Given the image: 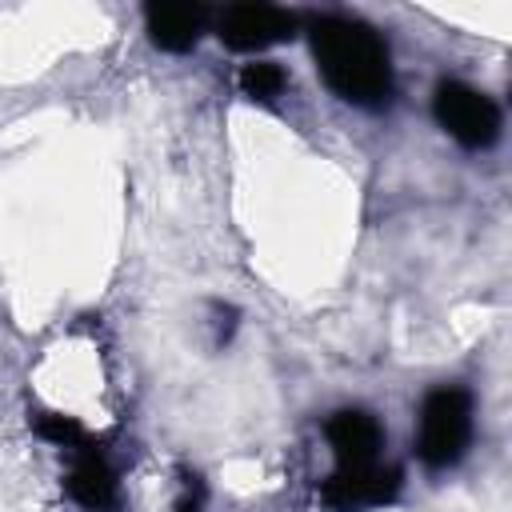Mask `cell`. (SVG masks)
<instances>
[{"label":"cell","instance_id":"1","mask_svg":"<svg viewBox=\"0 0 512 512\" xmlns=\"http://www.w3.org/2000/svg\"><path fill=\"white\" fill-rule=\"evenodd\" d=\"M320 76L336 96L360 108H376L392 96V64L384 40L348 16H320L308 28Z\"/></svg>","mask_w":512,"mask_h":512},{"label":"cell","instance_id":"2","mask_svg":"<svg viewBox=\"0 0 512 512\" xmlns=\"http://www.w3.org/2000/svg\"><path fill=\"white\" fill-rule=\"evenodd\" d=\"M472 440V396L464 388H436L420 404V460L428 468H448L464 456Z\"/></svg>","mask_w":512,"mask_h":512},{"label":"cell","instance_id":"3","mask_svg":"<svg viewBox=\"0 0 512 512\" xmlns=\"http://www.w3.org/2000/svg\"><path fill=\"white\" fill-rule=\"evenodd\" d=\"M432 112H436L440 128L452 140H460L464 148H488L500 136V108L484 92H476V88H468L460 80L436 84Z\"/></svg>","mask_w":512,"mask_h":512},{"label":"cell","instance_id":"4","mask_svg":"<svg viewBox=\"0 0 512 512\" xmlns=\"http://www.w3.org/2000/svg\"><path fill=\"white\" fill-rule=\"evenodd\" d=\"M296 16L272 4H236L220 16V40L232 52H260L280 40H292Z\"/></svg>","mask_w":512,"mask_h":512},{"label":"cell","instance_id":"5","mask_svg":"<svg viewBox=\"0 0 512 512\" xmlns=\"http://www.w3.org/2000/svg\"><path fill=\"white\" fill-rule=\"evenodd\" d=\"M328 444L336 452V468H360L380 460L384 432L376 416H368L364 408H344L328 420Z\"/></svg>","mask_w":512,"mask_h":512},{"label":"cell","instance_id":"6","mask_svg":"<svg viewBox=\"0 0 512 512\" xmlns=\"http://www.w3.org/2000/svg\"><path fill=\"white\" fill-rule=\"evenodd\" d=\"M400 492V468L396 464H360V468H336L332 480L324 484V496L336 508L352 504H384Z\"/></svg>","mask_w":512,"mask_h":512},{"label":"cell","instance_id":"7","mask_svg":"<svg viewBox=\"0 0 512 512\" xmlns=\"http://www.w3.org/2000/svg\"><path fill=\"white\" fill-rule=\"evenodd\" d=\"M204 20H208V12L196 4H148L144 8L148 36L164 52H188L200 40Z\"/></svg>","mask_w":512,"mask_h":512},{"label":"cell","instance_id":"8","mask_svg":"<svg viewBox=\"0 0 512 512\" xmlns=\"http://www.w3.org/2000/svg\"><path fill=\"white\" fill-rule=\"evenodd\" d=\"M72 452H76V464H72V472H68V492H72V500H76L80 508H88V512L112 508V500H116V476H112L108 460L96 452L92 440L80 444V448H72Z\"/></svg>","mask_w":512,"mask_h":512},{"label":"cell","instance_id":"9","mask_svg":"<svg viewBox=\"0 0 512 512\" xmlns=\"http://www.w3.org/2000/svg\"><path fill=\"white\" fill-rule=\"evenodd\" d=\"M240 88H244V96H252V100H272V96H280V88H284V68L272 64V60L244 64Z\"/></svg>","mask_w":512,"mask_h":512},{"label":"cell","instance_id":"10","mask_svg":"<svg viewBox=\"0 0 512 512\" xmlns=\"http://www.w3.org/2000/svg\"><path fill=\"white\" fill-rule=\"evenodd\" d=\"M36 432H40L44 440L64 444V448H80V444H88L84 428H80L72 416H60V412H40V416H36Z\"/></svg>","mask_w":512,"mask_h":512},{"label":"cell","instance_id":"11","mask_svg":"<svg viewBox=\"0 0 512 512\" xmlns=\"http://www.w3.org/2000/svg\"><path fill=\"white\" fill-rule=\"evenodd\" d=\"M180 512H196V508H192V504H184V508H180Z\"/></svg>","mask_w":512,"mask_h":512}]
</instances>
